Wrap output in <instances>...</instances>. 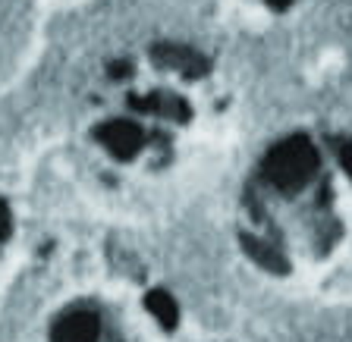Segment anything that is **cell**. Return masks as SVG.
<instances>
[{"label":"cell","instance_id":"cell-3","mask_svg":"<svg viewBox=\"0 0 352 342\" xmlns=\"http://www.w3.org/2000/svg\"><path fill=\"white\" fill-rule=\"evenodd\" d=\"M101 141L110 148L113 154H120V157H126V154L139 151L142 145V132L135 129L132 123H110L101 129Z\"/></svg>","mask_w":352,"mask_h":342},{"label":"cell","instance_id":"cell-7","mask_svg":"<svg viewBox=\"0 0 352 342\" xmlns=\"http://www.w3.org/2000/svg\"><path fill=\"white\" fill-rule=\"evenodd\" d=\"M340 157H343V167L352 173V148H343V154H340Z\"/></svg>","mask_w":352,"mask_h":342},{"label":"cell","instance_id":"cell-6","mask_svg":"<svg viewBox=\"0 0 352 342\" xmlns=\"http://www.w3.org/2000/svg\"><path fill=\"white\" fill-rule=\"evenodd\" d=\"M7 229H10V211H7V204L0 201V239L7 236Z\"/></svg>","mask_w":352,"mask_h":342},{"label":"cell","instance_id":"cell-8","mask_svg":"<svg viewBox=\"0 0 352 342\" xmlns=\"http://www.w3.org/2000/svg\"><path fill=\"white\" fill-rule=\"evenodd\" d=\"M267 3H271V7H280V10H283V7H289L293 0H267Z\"/></svg>","mask_w":352,"mask_h":342},{"label":"cell","instance_id":"cell-1","mask_svg":"<svg viewBox=\"0 0 352 342\" xmlns=\"http://www.w3.org/2000/svg\"><path fill=\"white\" fill-rule=\"evenodd\" d=\"M318 170V154L315 148L308 145V139L302 135H293V139L280 141L271 154H267V161H264V176L271 179L274 189L280 192H296L302 189Z\"/></svg>","mask_w":352,"mask_h":342},{"label":"cell","instance_id":"cell-5","mask_svg":"<svg viewBox=\"0 0 352 342\" xmlns=\"http://www.w3.org/2000/svg\"><path fill=\"white\" fill-rule=\"evenodd\" d=\"M148 308H151V311L157 314L164 323H173L176 321V305L167 299V295H164V292H151V295H148Z\"/></svg>","mask_w":352,"mask_h":342},{"label":"cell","instance_id":"cell-2","mask_svg":"<svg viewBox=\"0 0 352 342\" xmlns=\"http://www.w3.org/2000/svg\"><path fill=\"white\" fill-rule=\"evenodd\" d=\"M154 57H157V63L170 66V69H179L183 76L205 73V60H201V54L189 51V47H179V44H161V47L154 51Z\"/></svg>","mask_w":352,"mask_h":342},{"label":"cell","instance_id":"cell-4","mask_svg":"<svg viewBox=\"0 0 352 342\" xmlns=\"http://www.w3.org/2000/svg\"><path fill=\"white\" fill-rule=\"evenodd\" d=\"M95 317L91 314H73L57 327V342H91L95 339Z\"/></svg>","mask_w":352,"mask_h":342}]
</instances>
